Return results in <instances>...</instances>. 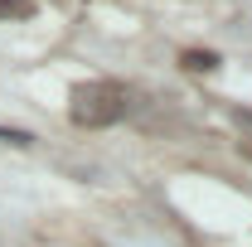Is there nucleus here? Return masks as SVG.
I'll return each instance as SVG.
<instances>
[{"label": "nucleus", "instance_id": "obj_3", "mask_svg": "<svg viewBox=\"0 0 252 247\" xmlns=\"http://www.w3.org/2000/svg\"><path fill=\"white\" fill-rule=\"evenodd\" d=\"M185 63H189V68H214L219 59H214V54H185Z\"/></svg>", "mask_w": 252, "mask_h": 247}, {"label": "nucleus", "instance_id": "obj_4", "mask_svg": "<svg viewBox=\"0 0 252 247\" xmlns=\"http://www.w3.org/2000/svg\"><path fill=\"white\" fill-rule=\"evenodd\" d=\"M20 10H25L20 0H0V15H20Z\"/></svg>", "mask_w": 252, "mask_h": 247}, {"label": "nucleus", "instance_id": "obj_1", "mask_svg": "<svg viewBox=\"0 0 252 247\" xmlns=\"http://www.w3.org/2000/svg\"><path fill=\"white\" fill-rule=\"evenodd\" d=\"M126 112V93L117 83H88L73 93V122L78 126H112Z\"/></svg>", "mask_w": 252, "mask_h": 247}, {"label": "nucleus", "instance_id": "obj_2", "mask_svg": "<svg viewBox=\"0 0 252 247\" xmlns=\"http://www.w3.org/2000/svg\"><path fill=\"white\" fill-rule=\"evenodd\" d=\"M0 141H10V146H30V131H15V126H0Z\"/></svg>", "mask_w": 252, "mask_h": 247}]
</instances>
